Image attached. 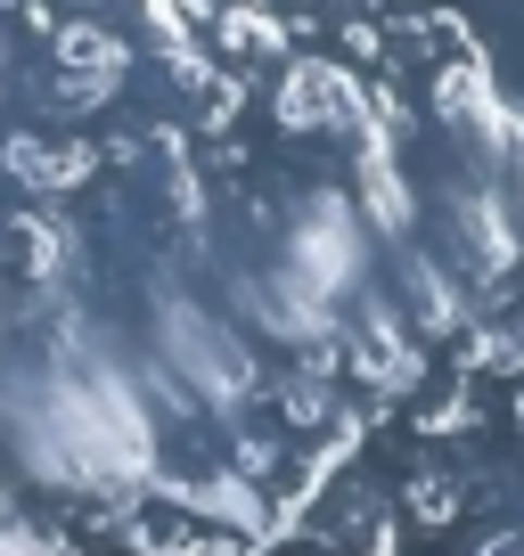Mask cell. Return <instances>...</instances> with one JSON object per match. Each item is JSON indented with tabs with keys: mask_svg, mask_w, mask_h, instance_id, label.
Masks as SVG:
<instances>
[{
	"mask_svg": "<svg viewBox=\"0 0 524 556\" xmlns=\"http://www.w3.org/2000/svg\"><path fill=\"white\" fill-rule=\"evenodd\" d=\"M377 0H0V556H377L361 156L435 123Z\"/></svg>",
	"mask_w": 524,
	"mask_h": 556,
	"instance_id": "1",
	"label": "cell"
}]
</instances>
